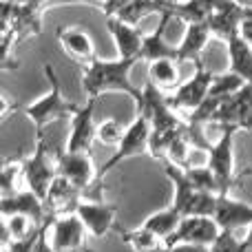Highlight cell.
<instances>
[{"instance_id":"6da1fadb","label":"cell","mask_w":252,"mask_h":252,"mask_svg":"<svg viewBox=\"0 0 252 252\" xmlns=\"http://www.w3.org/2000/svg\"><path fill=\"white\" fill-rule=\"evenodd\" d=\"M135 62L139 60H128V58L100 60L95 58L89 66H82V91L93 102L100 100V95L106 91H122L128 97H133L135 104H139L144 100V89L130 82V71H133Z\"/></svg>"},{"instance_id":"7a4b0ae2","label":"cell","mask_w":252,"mask_h":252,"mask_svg":"<svg viewBox=\"0 0 252 252\" xmlns=\"http://www.w3.org/2000/svg\"><path fill=\"white\" fill-rule=\"evenodd\" d=\"M151 133H153V126H151L148 115L142 113V111H137L135 120L126 126L124 139L118 144V146H115V153L100 166V168H97V182H95V186H93V190L87 195L89 199H102V190H104L102 179L106 177V173H109V170H113L115 166L122 164V161L128 159V157L148 153V146H151Z\"/></svg>"},{"instance_id":"3957f363","label":"cell","mask_w":252,"mask_h":252,"mask_svg":"<svg viewBox=\"0 0 252 252\" xmlns=\"http://www.w3.org/2000/svg\"><path fill=\"white\" fill-rule=\"evenodd\" d=\"M44 75H47V80H49V93H44L40 100L31 102V104L20 106L22 113L33 122L35 135H44V126L47 124L56 122V120H62V118L71 120L80 111V106L75 104V102H69L62 97L60 80H58L51 64H44Z\"/></svg>"},{"instance_id":"277c9868","label":"cell","mask_w":252,"mask_h":252,"mask_svg":"<svg viewBox=\"0 0 252 252\" xmlns=\"http://www.w3.org/2000/svg\"><path fill=\"white\" fill-rule=\"evenodd\" d=\"M161 164H164L166 177H168L175 186L173 208L179 210L182 217H192V215H199V217H215L217 204H219V195L197 190V188L188 182L184 168L170 164L168 159H161Z\"/></svg>"},{"instance_id":"5b68a950","label":"cell","mask_w":252,"mask_h":252,"mask_svg":"<svg viewBox=\"0 0 252 252\" xmlns=\"http://www.w3.org/2000/svg\"><path fill=\"white\" fill-rule=\"evenodd\" d=\"M22 173L25 184L31 192L47 199V192L51 188L53 179L58 177V159L56 153L51 155V146L47 142V135H35V153L31 157L22 159Z\"/></svg>"},{"instance_id":"8992f818","label":"cell","mask_w":252,"mask_h":252,"mask_svg":"<svg viewBox=\"0 0 252 252\" xmlns=\"http://www.w3.org/2000/svg\"><path fill=\"white\" fill-rule=\"evenodd\" d=\"M237 133H239L237 126H221V137L208 148V161H206V166L219 179L221 195H230V188L239 182V175L235 173V155H232Z\"/></svg>"},{"instance_id":"52a82bcc","label":"cell","mask_w":252,"mask_h":252,"mask_svg":"<svg viewBox=\"0 0 252 252\" xmlns=\"http://www.w3.org/2000/svg\"><path fill=\"white\" fill-rule=\"evenodd\" d=\"M213 80H215L213 71L206 69L204 62H197L192 78L179 84L170 95H166V100H168V104L173 106L177 113H182V111L192 113V111L199 109V106L206 102V97H208V93H210V84H213Z\"/></svg>"},{"instance_id":"ba28073f","label":"cell","mask_w":252,"mask_h":252,"mask_svg":"<svg viewBox=\"0 0 252 252\" xmlns=\"http://www.w3.org/2000/svg\"><path fill=\"white\" fill-rule=\"evenodd\" d=\"M89 235L91 232L87 230L78 213L53 217L49 226V241L56 252H93L89 248Z\"/></svg>"},{"instance_id":"9c48e42d","label":"cell","mask_w":252,"mask_h":252,"mask_svg":"<svg viewBox=\"0 0 252 252\" xmlns=\"http://www.w3.org/2000/svg\"><path fill=\"white\" fill-rule=\"evenodd\" d=\"M213 124L237 126L239 130H252V82L246 84L241 91L232 93L230 97L217 106L213 115Z\"/></svg>"},{"instance_id":"30bf717a","label":"cell","mask_w":252,"mask_h":252,"mask_svg":"<svg viewBox=\"0 0 252 252\" xmlns=\"http://www.w3.org/2000/svg\"><path fill=\"white\" fill-rule=\"evenodd\" d=\"M221 235V226L215 221V217H184L179 228L166 239V248L177 244H197V246H213L217 237Z\"/></svg>"},{"instance_id":"8fae6325","label":"cell","mask_w":252,"mask_h":252,"mask_svg":"<svg viewBox=\"0 0 252 252\" xmlns=\"http://www.w3.org/2000/svg\"><path fill=\"white\" fill-rule=\"evenodd\" d=\"M58 159V175H64L69 182H73L84 192H91L97 182V168L93 166L91 153H69L56 151Z\"/></svg>"},{"instance_id":"7c38bea8","label":"cell","mask_w":252,"mask_h":252,"mask_svg":"<svg viewBox=\"0 0 252 252\" xmlns=\"http://www.w3.org/2000/svg\"><path fill=\"white\" fill-rule=\"evenodd\" d=\"M78 217L84 221L87 230L91 232L95 239L104 237L111 230H120V226L115 223V215H118V206L106 204L102 199H89L84 197L78 206Z\"/></svg>"},{"instance_id":"4fadbf2b","label":"cell","mask_w":252,"mask_h":252,"mask_svg":"<svg viewBox=\"0 0 252 252\" xmlns=\"http://www.w3.org/2000/svg\"><path fill=\"white\" fill-rule=\"evenodd\" d=\"M84 197H87V192H84L82 188H78L73 182H69L64 175H58V177L53 179L49 192H47V199H44L47 215L62 217V215L75 213L80 201H82Z\"/></svg>"},{"instance_id":"5bb4252c","label":"cell","mask_w":252,"mask_h":252,"mask_svg":"<svg viewBox=\"0 0 252 252\" xmlns=\"http://www.w3.org/2000/svg\"><path fill=\"white\" fill-rule=\"evenodd\" d=\"M93 111H95V102L89 100L87 106H82L71 118V133H69V142H66L64 151H69V153H91L93 151V142L97 139V124L93 120Z\"/></svg>"},{"instance_id":"9a60e30c","label":"cell","mask_w":252,"mask_h":252,"mask_svg":"<svg viewBox=\"0 0 252 252\" xmlns=\"http://www.w3.org/2000/svg\"><path fill=\"white\" fill-rule=\"evenodd\" d=\"M58 42H60L62 51L66 53V58L75 62L80 66H89L93 60H95V44H93L91 35L87 31H82L80 27H58L56 31Z\"/></svg>"},{"instance_id":"2e32d148","label":"cell","mask_w":252,"mask_h":252,"mask_svg":"<svg viewBox=\"0 0 252 252\" xmlns=\"http://www.w3.org/2000/svg\"><path fill=\"white\" fill-rule=\"evenodd\" d=\"M0 213H2V217H9V215H27L38 226H42L49 217L44 201L35 192H31L29 188L27 190H18L7 197H0Z\"/></svg>"},{"instance_id":"e0dca14e","label":"cell","mask_w":252,"mask_h":252,"mask_svg":"<svg viewBox=\"0 0 252 252\" xmlns=\"http://www.w3.org/2000/svg\"><path fill=\"white\" fill-rule=\"evenodd\" d=\"M170 20H175L173 13H161L159 16V25L151 31L144 33V42H142V51H139V60L144 62H155V60H177V47L168 44L166 40V25Z\"/></svg>"},{"instance_id":"ac0fdd59","label":"cell","mask_w":252,"mask_h":252,"mask_svg":"<svg viewBox=\"0 0 252 252\" xmlns=\"http://www.w3.org/2000/svg\"><path fill=\"white\" fill-rule=\"evenodd\" d=\"M106 29H109V33L113 35L120 58L139 60V51H142L144 33L137 29V27L124 22L120 16H106Z\"/></svg>"},{"instance_id":"d6986e66","label":"cell","mask_w":252,"mask_h":252,"mask_svg":"<svg viewBox=\"0 0 252 252\" xmlns=\"http://www.w3.org/2000/svg\"><path fill=\"white\" fill-rule=\"evenodd\" d=\"M213 31H210L208 22H190L186 25V33H184L182 42L177 47V62H201V53L206 51Z\"/></svg>"},{"instance_id":"ffe728a7","label":"cell","mask_w":252,"mask_h":252,"mask_svg":"<svg viewBox=\"0 0 252 252\" xmlns=\"http://www.w3.org/2000/svg\"><path fill=\"white\" fill-rule=\"evenodd\" d=\"M215 221L221 226V230H237V228L252 226V204L232 199L230 195H219Z\"/></svg>"},{"instance_id":"44dd1931","label":"cell","mask_w":252,"mask_h":252,"mask_svg":"<svg viewBox=\"0 0 252 252\" xmlns=\"http://www.w3.org/2000/svg\"><path fill=\"white\" fill-rule=\"evenodd\" d=\"M235 0H184V2H170L168 13H173V18L186 22H206L215 11L228 7Z\"/></svg>"},{"instance_id":"7402d4cb","label":"cell","mask_w":252,"mask_h":252,"mask_svg":"<svg viewBox=\"0 0 252 252\" xmlns=\"http://www.w3.org/2000/svg\"><path fill=\"white\" fill-rule=\"evenodd\" d=\"M241 16H244V9L237 7L235 2H230L228 7H223V9H219V11H215L206 22H208V27H210V31H213L215 38L226 40V42H228L232 35L239 33Z\"/></svg>"},{"instance_id":"603a6c76","label":"cell","mask_w":252,"mask_h":252,"mask_svg":"<svg viewBox=\"0 0 252 252\" xmlns=\"http://www.w3.org/2000/svg\"><path fill=\"white\" fill-rule=\"evenodd\" d=\"M228 69L239 73L246 82H252V44L239 33L228 40Z\"/></svg>"},{"instance_id":"cb8c5ba5","label":"cell","mask_w":252,"mask_h":252,"mask_svg":"<svg viewBox=\"0 0 252 252\" xmlns=\"http://www.w3.org/2000/svg\"><path fill=\"white\" fill-rule=\"evenodd\" d=\"M118 232L124 244L130 246L133 252H164L166 250V241L144 226L135 228V230H122L120 228Z\"/></svg>"},{"instance_id":"d4e9b609","label":"cell","mask_w":252,"mask_h":252,"mask_svg":"<svg viewBox=\"0 0 252 252\" xmlns=\"http://www.w3.org/2000/svg\"><path fill=\"white\" fill-rule=\"evenodd\" d=\"M168 9L170 2H166V0H130L118 16L128 25L137 27L146 16H151V13H159L161 16V13H168Z\"/></svg>"},{"instance_id":"484cf974","label":"cell","mask_w":252,"mask_h":252,"mask_svg":"<svg viewBox=\"0 0 252 252\" xmlns=\"http://www.w3.org/2000/svg\"><path fill=\"white\" fill-rule=\"evenodd\" d=\"M148 80L157 89H177L182 84L177 60H155L148 64Z\"/></svg>"},{"instance_id":"4316f807","label":"cell","mask_w":252,"mask_h":252,"mask_svg":"<svg viewBox=\"0 0 252 252\" xmlns=\"http://www.w3.org/2000/svg\"><path fill=\"white\" fill-rule=\"evenodd\" d=\"M182 219H184V217H182V213H179V210H175L173 206H170V208L159 210V213L151 215V217H148L146 221L142 223V226H144V228H148L151 232H155L157 237H161V239L166 241V239H168V237L179 228Z\"/></svg>"},{"instance_id":"83f0119b","label":"cell","mask_w":252,"mask_h":252,"mask_svg":"<svg viewBox=\"0 0 252 252\" xmlns=\"http://www.w3.org/2000/svg\"><path fill=\"white\" fill-rule=\"evenodd\" d=\"M246 80L241 78L239 73H235V71H230L228 69L226 73H219V75H215V80H213V84H210V93H208V97H230L232 93H237V91H241V89L246 87Z\"/></svg>"},{"instance_id":"f1b7e54d","label":"cell","mask_w":252,"mask_h":252,"mask_svg":"<svg viewBox=\"0 0 252 252\" xmlns=\"http://www.w3.org/2000/svg\"><path fill=\"white\" fill-rule=\"evenodd\" d=\"M188 182L197 188V190L204 192H215V195H221V186H219V179L215 177V173L208 166H188L184 168Z\"/></svg>"},{"instance_id":"f546056e","label":"cell","mask_w":252,"mask_h":252,"mask_svg":"<svg viewBox=\"0 0 252 252\" xmlns=\"http://www.w3.org/2000/svg\"><path fill=\"white\" fill-rule=\"evenodd\" d=\"M38 228V223L27 215H9L4 217V244L16 239H25Z\"/></svg>"},{"instance_id":"4dcf8cb0","label":"cell","mask_w":252,"mask_h":252,"mask_svg":"<svg viewBox=\"0 0 252 252\" xmlns=\"http://www.w3.org/2000/svg\"><path fill=\"white\" fill-rule=\"evenodd\" d=\"M190 148H192V142L188 139L186 133H182L179 137H175L173 142H170L164 159H168L170 164L179 166V168H188V166H192L190 164V153H192Z\"/></svg>"},{"instance_id":"1f68e13d","label":"cell","mask_w":252,"mask_h":252,"mask_svg":"<svg viewBox=\"0 0 252 252\" xmlns=\"http://www.w3.org/2000/svg\"><path fill=\"white\" fill-rule=\"evenodd\" d=\"M22 159H7L2 164V182H0L2 184V197L18 192V179L25 177V173H22Z\"/></svg>"},{"instance_id":"d6a6232c","label":"cell","mask_w":252,"mask_h":252,"mask_svg":"<svg viewBox=\"0 0 252 252\" xmlns=\"http://www.w3.org/2000/svg\"><path fill=\"white\" fill-rule=\"evenodd\" d=\"M126 128L118 120H104V122L97 124V139H100L104 146H118L120 142L124 139Z\"/></svg>"},{"instance_id":"836d02e7","label":"cell","mask_w":252,"mask_h":252,"mask_svg":"<svg viewBox=\"0 0 252 252\" xmlns=\"http://www.w3.org/2000/svg\"><path fill=\"white\" fill-rule=\"evenodd\" d=\"M210 252H250V250L246 248L244 239L235 237V230H221L217 241L210 246Z\"/></svg>"},{"instance_id":"e575fe53","label":"cell","mask_w":252,"mask_h":252,"mask_svg":"<svg viewBox=\"0 0 252 252\" xmlns=\"http://www.w3.org/2000/svg\"><path fill=\"white\" fill-rule=\"evenodd\" d=\"M40 235H42V226H38L29 237H25V239H16V241L4 244V252H33L40 241Z\"/></svg>"},{"instance_id":"d590c367","label":"cell","mask_w":252,"mask_h":252,"mask_svg":"<svg viewBox=\"0 0 252 252\" xmlns=\"http://www.w3.org/2000/svg\"><path fill=\"white\" fill-rule=\"evenodd\" d=\"M51 219H53V215H49L47 221L42 223V235H40V241H38V246H35L33 252H56L51 246V241H49V226H51Z\"/></svg>"},{"instance_id":"8d00e7d4","label":"cell","mask_w":252,"mask_h":252,"mask_svg":"<svg viewBox=\"0 0 252 252\" xmlns=\"http://www.w3.org/2000/svg\"><path fill=\"white\" fill-rule=\"evenodd\" d=\"M239 35L252 44V9H244L241 25H239Z\"/></svg>"},{"instance_id":"74e56055","label":"cell","mask_w":252,"mask_h":252,"mask_svg":"<svg viewBox=\"0 0 252 252\" xmlns=\"http://www.w3.org/2000/svg\"><path fill=\"white\" fill-rule=\"evenodd\" d=\"M164 252H210L208 246H197V244H177V246H170Z\"/></svg>"},{"instance_id":"f35d334b","label":"cell","mask_w":252,"mask_h":252,"mask_svg":"<svg viewBox=\"0 0 252 252\" xmlns=\"http://www.w3.org/2000/svg\"><path fill=\"white\" fill-rule=\"evenodd\" d=\"M11 109H20V106H11V102H9V97L7 95H2V120H7V118H11Z\"/></svg>"},{"instance_id":"ab89813d","label":"cell","mask_w":252,"mask_h":252,"mask_svg":"<svg viewBox=\"0 0 252 252\" xmlns=\"http://www.w3.org/2000/svg\"><path fill=\"white\" fill-rule=\"evenodd\" d=\"M244 244H246V248H248V250L252 252V226L248 228V235L244 237Z\"/></svg>"},{"instance_id":"60d3db41","label":"cell","mask_w":252,"mask_h":252,"mask_svg":"<svg viewBox=\"0 0 252 252\" xmlns=\"http://www.w3.org/2000/svg\"><path fill=\"white\" fill-rule=\"evenodd\" d=\"M235 4L241 9H252V0H235Z\"/></svg>"},{"instance_id":"b9f144b4","label":"cell","mask_w":252,"mask_h":252,"mask_svg":"<svg viewBox=\"0 0 252 252\" xmlns=\"http://www.w3.org/2000/svg\"><path fill=\"white\" fill-rule=\"evenodd\" d=\"M64 2H82V0H47L49 7H53V4H64Z\"/></svg>"},{"instance_id":"7bdbcfd3","label":"cell","mask_w":252,"mask_h":252,"mask_svg":"<svg viewBox=\"0 0 252 252\" xmlns=\"http://www.w3.org/2000/svg\"><path fill=\"white\" fill-rule=\"evenodd\" d=\"M244 177H252V168H246V170H241V173H239V179H244Z\"/></svg>"},{"instance_id":"ee69618b","label":"cell","mask_w":252,"mask_h":252,"mask_svg":"<svg viewBox=\"0 0 252 252\" xmlns=\"http://www.w3.org/2000/svg\"><path fill=\"white\" fill-rule=\"evenodd\" d=\"M2 2H11V4H27L29 0H2Z\"/></svg>"},{"instance_id":"f6af8a7d","label":"cell","mask_w":252,"mask_h":252,"mask_svg":"<svg viewBox=\"0 0 252 252\" xmlns=\"http://www.w3.org/2000/svg\"><path fill=\"white\" fill-rule=\"evenodd\" d=\"M166 2H184V0H166Z\"/></svg>"}]
</instances>
